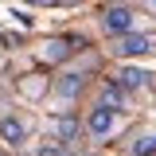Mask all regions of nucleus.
<instances>
[{
	"mask_svg": "<svg viewBox=\"0 0 156 156\" xmlns=\"http://www.w3.org/2000/svg\"><path fill=\"white\" fill-rule=\"evenodd\" d=\"M101 27H105V35H133V12L129 8H121V4H109L105 12H101Z\"/></svg>",
	"mask_w": 156,
	"mask_h": 156,
	"instance_id": "nucleus-1",
	"label": "nucleus"
},
{
	"mask_svg": "<svg viewBox=\"0 0 156 156\" xmlns=\"http://www.w3.org/2000/svg\"><path fill=\"white\" fill-rule=\"evenodd\" d=\"M113 125H117V117H113L109 105H94L90 117H86V129H90L94 136H109V133H113Z\"/></svg>",
	"mask_w": 156,
	"mask_h": 156,
	"instance_id": "nucleus-2",
	"label": "nucleus"
},
{
	"mask_svg": "<svg viewBox=\"0 0 156 156\" xmlns=\"http://www.w3.org/2000/svg\"><path fill=\"white\" fill-rule=\"evenodd\" d=\"M74 47H82L78 39H47V43L39 47V58H43V62H62Z\"/></svg>",
	"mask_w": 156,
	"mask_h": 156,
	"instance_id": "nucleus-3",
	"label": "nucleus"
},
{
	"mask_svg": "<svg viewBox=\"0 0 156 156\" xmlns=\"http://www.w3.org/2000/svg\"><path fill=\"white\" fill-rule=\"evenodd\" d=\"M0 140H4V144H12V148H20V144H23V140H27V125H23V121H20V117H0Z\"/></svg>",
	"mask_w": 156,
	"mask_h": 156,
	"instance_id": "nucleus-4",
	"label": "nucleus"
},
{
	"mask_svg": "<svg viewBox=\"0 0 156 156\" xmlns=\"http://www.w3.org/2000/svg\"><path fill=\"white\" fill-rule=\"evenodd\" d=\"M148 47H152V39H148V35H136V31H133V35H125V39H121L113 51H117L121 58H133V55H144Z\"/></svg>",
	"mask_w": 156,
	"mask_h": 156,
	"instance_id": "nucleus-5",
	"label": "nucleus"
},
{
	"mask_svg": "<svg viewBox=\"0 0 156 156\" xmlns=\"http://www.w3.org/2000/svg\"><path fill=\"white\" fill-rule=\"evenodd\" d=\"M101 98H105V105L125 109V86H121V82H105V86H101Z\"/></svg>",
	"mask_w": 156,
	"mask_h": 156,
	"instance_id": "nucleus-6",
	"label": "nucleus"
},
{
	"mask_svg": "<svg viewBox=\"0 0 156 156\" xmlns=\"http://www.w3.org/2000/svg\"><path fill=\"white\" fill-rule=\"evenodd\" d=\"M20 94H23V98H43V94H47V78L27 74L23 82H20Z\"/></svg>",
	"mask_w": 156,
	"mask_h": 156,
	"instance_id": "nucleus-7",
	"label": "nucleus"
},
{
	"mask_svg": "<svg viewBox=\"0 0 156 156\" xmlns=\"http://www.w3.org/2000/svg\"><path fill=\"white\" fill-rule=\"evenodd\" d=\"M148 78L152 74H144L140 66H125V70H121V86H125V90H136V86H144Z\"/></svg>",
	"mask_w": 156,
	"mask_h": 156,
	"instance_id": "nucleus-8",
	"label": "nucleus"
},
{
	"mask_svg": "<svg viewBox=\"0 0 156 156\" xmlns=\"http://www.w3.org/2000/svg\"><path fill=\"white\" fill-rule=\"evenodd\" d=\"M78 90H82V74H66V78L55 86V94L66 98V101H70V98H78Z\"/></svg>",
	"mask_w": 156,
	"mask_h": 156,
	"instance_id": "nucleus-9",
	"label": "nucleus"
},
{
	"mask_svg": "<svg viewBox=\"0 0 156 156\" xmlns=\"http://www.w3.org/2000/svg\"><path fill=\"white\" fill-rule=\"evenodd\" d=\"M133 156H156V136L152 133L136 136V140H133Z\"/></svg>",
	"mask_w": 156,
	"mask_h": 156,
	"instance_id": "nucleus-10",
	"label": "nucleus"
},
{
	"mask_svg": "<svg viewBox=\"0 0 156 156\" xmlns=\"http://www.w3.org/2000/svg\"><path fill=\"white\" fill-rule=\"evenodd\" d=\"M51 133H58L62 140H70V136L78 133V125L70 121V117H55V121H51Z\"/></svg>",
	"mask_w": 156,
	"mask_h": 156,
	"instance_id": "nucleus-11",
	"label": "nucleus"
},
{
	"mask_svg": "<svg viewBox=\"0 0 156 156\" xmlns=\"http://www.w3.org/2000/svg\"><path fill=\"white\" fill-rule=\"evenodd\" d=\"M39 156H66V152H58L55 144H51V148H43V152H39Z\"/></svg>",
	"mask_w": 156,
	"mask_h": 156,
	"instance_id": "nucleus-12",
	"label": "nucleus"
},
{
	"mask_svg": "<svg viewBox=\"0 0 156 156\" xmlns=\"http://www.w3.org/2000/svg\"><path fill=\"white\" fill-rule=\"evenodd\" d=\"M58 4H66V8H74V4H82V0H58Z\"/></svg>",
	"mask_w": 156,
	"mask_h": 156,
	"instance_id": "nucleus-13",
	"label": "nucleus"
},
{
	"mask_svg": "<svg viewBox=\"0 0 156 156\" xmlns=\"http://www.w3.org/2000/svg\"><path fill=\"white\" fill-rule=\"evenodd\" d=\"M27 4H51V0H27Z\"/></svg>",
	"mask_w": 156,
	"mask_h": 156,
	"instance_id": "nucleus-14",
	"label": "nucleus"
},
{
	"mask_svg": "<svg viewBox=\"0 0 156 156\" xmlns=\"http://www.w3.org/2000/svg\"><path fill=\"white\" fill-rule=\"evenodd\" d=\"M148 4H152V8H156V0H148Z\"/></svg>",
	"mask_w": 156,
	"mask_h": 156,
	"instance_id": "nucleus-15",
	"label": "nucleus"
},
{
	"mask_svg": "<svg viewBox=\"0 0 156 156\" xmlns=\"http://www.w3.org/2000/svg\"><path fill=\"white\" fill-rule=\"evenodd\" d=\"M0 156H4V152H0Z\"/></svg>",
	"mask_w": 156,
	"mask_h": 156,
	"instance_id": "nucleus-16",
	"label": "nucleus"
}]
</instances>
